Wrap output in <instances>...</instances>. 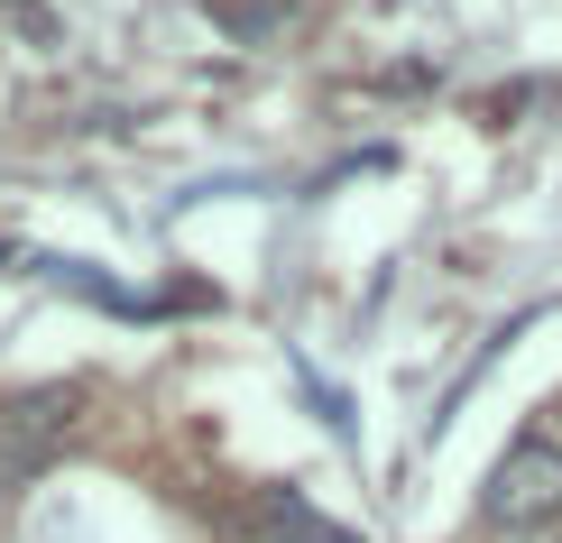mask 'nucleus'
I'll return each mask as SVG.
<instances>
[{
	"label": "nucleus",
	"instance_id": "f257e3e1",
	"mask_svg": "<svg viewBox=\"0 0 562 543\" xmlns=\"http://www.w3.org/2000/svg\"><path fill=\"white\" fill-rule=\"evenodd\" d=\"M83 377H46V387H10L0 396V470H46L56 452L83 442Z\"/></svg>",
	"mask_w": 562,
	"mask_h": 543
},
{
	"label": "nucleus",
	"instance_id": "f03ea898",
	"mask_svg": "<svg viewBox=\"0 0 562 543\" xmlns=\"http://www.w3.org/2000/svg\"><path fill=\"white\" fill-rule=\"evenodd\" d=\"M480 516H488L498 534H544V525H562V442L526 433L517 452H507L498 470H488V488H480Z\"/></svg>",
	"mask_w": 562,
	"mask_h": 543
},
{
	"label": "nucleus",
	"instance_id": "7ed1b4c3",
	"mask_svg": "<svg viewBox=\"0 0 562 543\" xmlns=\"http://www.w3.org/2000/svg\"><path fill=\"white\" fill-rule=\"evenodd\" d=\"M249 525H259L268 543H360L350 525H333V516H314L295 498V488H259V507H249Z\"/></svg>",
	"mask_w": 562,
	"mask_h": 543
}]
</instances>
